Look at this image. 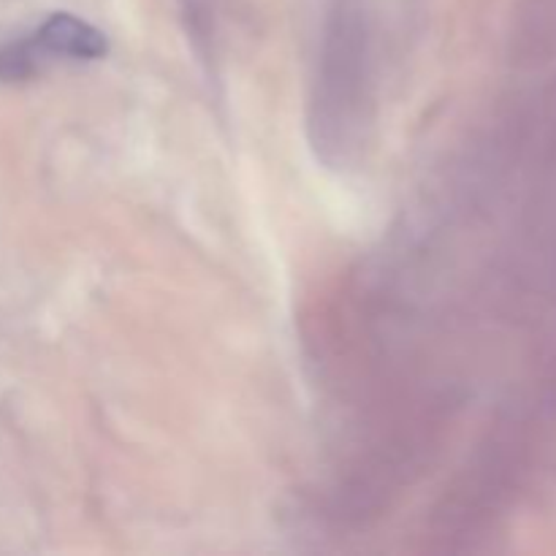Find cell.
<instances>
[{
	"label": "cell",
	"instance_id": "6da1fadb",
	"mask_svg": "<svg viewBox=\"0 0 556 556\" xmlns=\"http://www.w3.org/2000/svg\"><path fill=\"white\" fill-rule=\"evenodd\" d=\"M369 85L367 36L353 16H342L326 33L309 114L313 141L324 161L340 166L362 147L372 103Z\"/></svg>",
	"mask_w": 556,
	"mask_h": 556
},
{
	"label": "cell",
	"instance_id": "3957f363",
	"mask_svg": "<svg viewBox=\"0 0 556 556\" xmlns=\"http://www.w3.org/2000/svg\"><path fill=\"white\" fill-rule=\"evenodd\" d=\"M47 60L38 52L30 36L16 38V41L0 43V81H25L33 79L47 68Z\"/></svg>",
	"mask_w": 556,
	"mask_h": 556
},
{
	"label": "cell",
	"instance_id": "7a4b0ae2",
	"mask_svg": "<svg viewBox=\"0 0 556 556\" xmlns=\"http://www.w3.org/2000/svg\"><path fill=\"white\" fill-rule=\"evenodd\" d=\"M30 38L47 63H52V60L87 63V60H101L109 52L106 36L96 25L74 14H65V11L49 14L30 33Z\"/></svg>",
	"mask_w": 556,
	"mask_h": 556
}]
</instances>
